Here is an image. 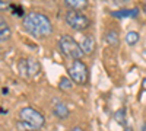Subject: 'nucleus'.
Wrapping results in <instances>:
<instances>
[{
	"mask_svg": "<svg viewBox=\"0 0 146 131\" xmlns=\"http://www.w3.org/2000/svg\"><path fill=\"white\" fill-rule=\"evenodd\" d=\"M18 71L22 77L25 79H34L41 73V64L38 60H35L32 57L21 58L18 63Z\"/></svg>",
	"mask_w": 146,
	"mask_h": 131,
	"instance_id": "obj_5",
	"label": "nucleus"
},
{
	"mask_svg": "<svg viewBox=\"0 0 146 131\" xmlns=\"http://www.w3.org/2000/svg\"><path fill=\"white\" fill-rule=\"evenodd\" d=\"M22 25L25 31L34 38H45L53 32V23L47 15L41 12H29L22 19Z\"/></svg>",
	"mask_w": 146,
	"mask_h": 131,
	"instance_id": "obj_1",
	"label": "nucleus"
},
{
	"mask_svg": "<svg viewBox=\"0 0 146 131\" xmlns=\"http://www.w3.org/2000/svg\"><path fill=\"white\" fill-rule=\"evenodd\" d=\"M10 9H12V12H13V15L21 16L22 19L25 18V12H23V7H22V6H19V5H12Z\"/></svg>",
	"mask_w": 146,
	"mask_h": 131,
	"instance_id": "obj_16",
	"label": "nucleus"
},
{
	"mask_svg": "<svg viewBox=\"0 0 146 131\" xmlns=\"http://www.w3.org/2000/svg\"><path fill=\"white\" fill-rule=\"evenodd\" d=\"M44 124L45 118L38 109L32 106H25L19 111L18 128L21 131H38L44 127Z\"/></svg>",
	"mask_w": 146,
	"mask_h": 131,
	"instance_id": "obj_2",
	"label": "nucleus"
},
{
	"mask_svg": "<svg viewBox=\"0 0 146 131\" xmlns=\"http://www.w3.org/2000/svg\"><path fill=\"white\" fill-rule=\"evenodd\" d=\"M67 73L73 83H76V85H86L88 77H89V70H88V66L82 60H73L70 66L67 67Z\"/></svg>",
	"mask_w": 146,
	"mask_h": 131,
	"instance_id": "obj_4",
	"label": "nucleus"
},
{
	"mask_svg": "<svg viewBox=\"0 0 146 131\" xmlns=\"http://www.w3.org/2000/svg\"><path fill=\"white\" fill-rule=\"evenodd\" d=\"M51 111H53L54 117H57L58 120H66V118L69 117V114H70L67 105L64 102H62L60 99H53V102H51Z\"/></svg>",
	"mask_w": 146,
	"mask_h": 131,
	"instance_id": "obj_7",
	"label": "nucleus"
},
{
	"mask_svg": "<svg viewBox=\"0 0 146 131\" xmlns=\"http://www.w3.org/2000/svg\"><path fill=\"white\" fill-rule=\"evenodd\" d=\"M124 131H131V130L130 128H124Z\"/></svg>",
	"mask_w": 146,
	"mask_h": 131,
	"instance_id": "obj_21",
	"label": "nucleus"
},
{
	"mask_svg": "<svg viewBox=\"0 0 146 131\" xmlns=\"http://www.w3.org/2000/svg\"><path fill=\"white\" fill-rule=\"evenodd\" d=\"M104 38H105L107 44H108L110 47H113V48H117L118 44H120V37H118L117 31H114V29H110V31L105 34Z\"/></svg>",
	"mask_w": 146,
	"mask_h": 131,
	"instance_id": "obj_12",
	"label": "nucleus"
},
{
	"mask_svg": "<svg viewBox=\"0 0 146 131\" xmlns=\"http://www.w3.org/2000/svg\"><path fill=\"white\" fill-rule=\"evenodd\" d=\"M139 39H140V35H139V32H136V31H130V32H127V35H126V44L130 45V47L136 45V44L139 42Z\"/></svg>",
	"mask_w": 146,
	"mask_h": 131,
	"instance_id": "obj_13",
	"label": "nucleus"
},
{
	"mask_svg": "<svg viewBox=\"0 0 146 131\" xmlns=\"http://www.w3.org/2000/svg\"><path fill=\"white\" fill-rule=\"evenodd\" d=\"M114 18H118V19H123V18H137L139 15V10L135 7V9H121V10H117V12H113L111 13Z\"/></svg>",
	"mask_w": 146,
	"mask_h": 131,
	"instance_id": "obj_10",
	"label": "nucleus"
},
{
	"mask_svg": "<svg viewBox=\"0 0 146 131\" xmlns=\"http://www.w3.org/2000/svg\"><path fill=\"white\" fill-rule=\"evenodd\" d=\"M142 89H143V90L146 92V77H145V79L142 80Z\"/></svg>",
	"mask_w": 146,
	"mask_h": 131,
	"instance_id": "obj_18",
	"label": "nucleus"
},
{
	"mask_svg": "<svg viewBox=\"0 0 146 131\" xmlns=\"http://www.w3.org/2000/svg\"><path fill=\"white\" fill-rule=\"evenodd\" d=\"M64 19H66L67 25L70 28H73V29H76V31H85V29H88L91 26V19L86 15H83L80 10L69 9Z\"/></svg>",
	"mask_w": 146,
	"mask_h": 131,
	"instance_id": "obj_6",
	"label": "nucleus"
},
{
	"mask_svg": "<svg viewBox=\"0 0 146 131\" xmlns=\"http://www.w3.org/2000/svg\"><path fill=\"white\" fill-rule=\"evenodd\" d=\"M58 48L62 54L69 60H80L83 55L80 44L70 35H62L58 38Z\"/></svg>",
	"mask_w": 146,
	"mask_h": 131,
	"instance_id": "obj_3",
	"label": "nucleus"
},
{
	"mask_svg": "<svg viewBox=\"0 0 146 131\" xmlns=\"http://www.w3.org/2000/svg\"><path fill=\"white\" fill-rule=\"evenodd\" d=\"M12 5H13L12 0H0V12H5V10L10 9Z\"/></svg>",
	"mask_w": 146,
	"mask_h": 131,
	"instance_id": "obj_17",
	"label": "nucleus"
},
{
	"mask_svg": "<svg viewBox=\"0 0 146 131\" xmlns=\"http://www.w3.org/2000/svg\"><path fill=\"white\" fill-rule=\"evenodd\" d=\"M10 37H12V29L9 26V23L5 20V18L0 16V42L10 39Z\"/></svg>",
	"mask_w": 146,
	"mask_h": 131,
	"instance_id": "obj_9",
	"label": "nucleus"
},
{
	"mask_svg": "<svg viewBox=\"0 0 146 131\" xmlns=\"http://www.w3.org/2000/svg\"><path fill=\"white\" fill-rule=\"evenodd\" d=\"M69 9L72 10H85L89 5V0H64Z\"/></svg>",
	"mask_w": 146,
	"mask_h": 131,
	"instance_id": "obj_11",
	"label": "nucleus"
},
{
	"mask_svg": "<svg viewBox=\"0 0 146 131\" xmlns=\"http://www.w3.org/2000/svg\"><path fill=\"white\" fill-rule=\"evenodd\" d=\"M70 131H85V130H83V128H80V127H73Z\"/></svg>",
	"mask_w": 146,
	"mask_h": 131,
	"instance_id": "obj_19",
	"label": "nucleus"
},
{
	"mask_svg": "<svg viewBox=\"0 0 146 131\" xmlns=\"http://www.w3.org/2000/svg\"><path fill=\"white\" fill-rule=\"evenodd\" d=\"M143 12H145V15H146V0L143 2Z\"/></svg>",
	"mask_w": 146,
	"mask_h": 131,
	"instance_id": "obj_20",
	"label": "nucleus"
},
{
	"mask_svg": "<svg viewBox=\"0 0 146 131\" xmlns=\"http://www.w3.org/2000/svg\"><path fill=\"white\" fill-rule=\"evenodd\" d=\"M114 120L120 124V125H126V112H124V109H118L115 114H114Z\"/></svg>",
	"mask_w": 146,
	"mask_h": 131,
	"instance_id": "obj_15",
	"label": "nucleus"
},
{
	"mask_svg": "<svg viewBox=\"0 0 146 131\" xmlns=\"http://www.w3.org/2000/svg\"><path fill=\"white\" fill-rule=\"evenodd\" d=\"M58 89H60V90H64V92L72 90V89H73V82H72V79H69V77H62V79H60V82H58Z\"/></svg>",
	"mask_w": 146,
	"mask_h": 131,
	"instance_id": "obj_14",
	"label": "nucleus"
},
{
	"mask_svg": "<svg viewBox=\"0 0 146 131\" xmlns=\"http://www.w3.org/2000/svg\"><path fill=\"white\" fill-rule=\"evenodd\" d=\"M79 44L82 47V51H83L85 55H92V53L95 51V47H96L95 38L92 37V35H85Z\"/></svg>",
	"mask_w": 146,
	"mask_h": 131,
	"instance_id": "obj_8",
	"label": "nucleus"
}]
</instances>
